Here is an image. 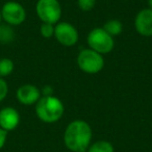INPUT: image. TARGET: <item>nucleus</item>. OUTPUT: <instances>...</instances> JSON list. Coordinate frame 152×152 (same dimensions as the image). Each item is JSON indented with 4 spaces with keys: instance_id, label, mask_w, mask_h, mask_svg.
Here are the masks:
<instances>
[{
    "instance_id": "nucleus-1",
    "label": "nucleus",
    "mask_w": 152,
    "mask_h": 152,
    "mask_svg": "<svg viewBox=\"0 0 152 152\" xmlns=\"http://www.w3.org/2000/svg\"><path fill=\"white\" fill-rule=\"evenodd\" d=\"M92 141V128L86 121L75 120L67 126L64 133L65 145L72 152H83Z\"/></svg>"
},
{
    "instance_id": "nucleus-2",
    "label": "nucleus",
    "mask_w": 152,
    "mask_h": 152,
    "mask_svg": "<svg viewBox=\"0 0 152 152\" xmlns=\"http://www.w3.org/2000/svg\"><path fill=\"white\" fill-rule=\"evenodd\" d=\"M64 104L55 96H44L40 98L36 105L38 118L45 123L57 122L64 115Z\"/></svg>"
},
{
    "instance_id": "nucleus-3",
    "label": "nucleus",
    "mask_w": 152,
    "mask_h": 152,
    "mask_svg": "<svg viewBox=\"0 0 152 152\" xmlns=\"http://www.w3.org/2000/svg\"><path fill=\"white\" fill-rule=\"evenodd\" d=\"M88 44L90 49L100 53L106 54L114 49V39L103 28H94L88 36Z\"/></svg>"
},
{
    "instance_id": "nucleus-4",
    "label": "nucleus",
    "mask_w": 152,
    "mask_h": 152,
    "mask_svg": "<svg viewBox=\"0 0 152 152\" xmlns=\"http://www.w3.org/2000/svg\"><path fill=\"white\" fill-rule=\"evenodd\" d=\"M77 65L88 74H96L103 69L104 59L100 53L92 49H83L77 56Z\"/></svg>"
},
{
    "instance_id": "nucleus-5",
    "label": "nucleus",
    "mask_w": 152,
    "mask_h": 152,
    "mask_svg": "<svg viewBox=\"0 0 152 152\" xmlns=\"http://www.w3.org/2000/svg\"><path fill=\"white\" fill-rule=\"evenodd\" d=\"M36 11L43 23L55 24L61 17V7L57 0H39Z\"/></svg>"
},
{
    "instance_id": "nucleus-6",
    "label": "nucleus",
    "mask_w": 152,
    "mask_h": 152,
    "mask_svg": "<svg viewBox=\"0 0 152 152\" xmlns=\"http://www.w3.org/2000/svg\"><path fill=\"white\" fill-rule=\"evenodd\" d=\"M1 17L10 25H20L26 19V12L20 3L9 1L1 9Z\"/></svg>"
},
{
    "instance_id": "nucleus-7",
    "label": "nucleus",
    "mask_w": 152,
    "mask_h": 152,
    "mask_svg": "<svg viewBox=\"0 0 152 152\" xmlns=\"http://www.w3.org/2000/svg\"><path fill=\"white\" fill-rule=\"evenodd\" d=\"M54 36L64 46H73L78 41V32L72 24L59 22L54 27Z\"/></svg>"
},
{
    "instance_id": "nucleus-8",
    "label": "nucleus",
    "mask_w": 152,
    "mask_h": 152,
    "mask_svg": "<svg viewBox=\"0 0 152 152\" xmlns=\"http://www.w3.org/2000/svg\"><path fill=\"white\" fill-rule=\"evenodd\" d=\"M137 31L143 37L152 36V10L144 9L137 15L134 20Z\"/></svg>"
},
{
    "instance_id": "nucleus-9",
    "label": "nucleus",
    "mask_w": 152,
    "mask_h": 152,
    "mask_svg": "<svg viewBox=\"0 0 152 152\" xmlns=\"http://www.w3.org/2000/svg\"><path fill=\"white\" fill-rule=\"evenodd\" d=\"M41 92L32 85H24L17 91V99L24 105H31L40 100Z\"/></svg>"
},
{
    "instance_id": "nucleus-10",
    "label": "nucleus",
    "mask_w": 152,
    "mask_h": 152,
    "mask_svg": "<svg viewBox=\"0 0 152 152\" xmlns=\"http://www.w3.org/2000/svg\"><path fill=\"white\" fill-rule=\"evenodd\" d=\"M19 113L13 107H4L0 110V128L5 131L14 130L19 125Z\"/></svg>"
},
{
    "instance_id": "nucleus-11",
    "label": "nucleus",
    "mask_w": 152,
    "mask_h": 152,
    "mask_svg": "<svg viewBox=\"0 0 152 152\" xmlns=\"http://www.w3.org/2000/svg\"><path fill=\"white\" fill-rule=\"evenodd\" d=\"M88 152H115V149L110 142L97 141L89 146Z\"/></svg>"
},
{
    "instance_id": "nucleus-12",
    "label": "nucleus",
    "mask_w": 152,
    "mask_h": 152,
    "mask_svg": "<svg viewBox=\"0 0 152 152\" xmlns=\"http://www.w3.org/2000/svg\"><path fill=\"white\" fill-rule=\"evenodd\" d=\"M103 29L105 30L110 36L114 37V36H118V34H120L121 32H122L123 25L118 20H110V21H107L104 24Z\"/></svg>"
},
{
    "instance_id": "nucleus-13",
    "label": "nucleus",
    "mask_w": 152,
    "mask_h": 152,
    "mask_svg": "<svg viewBox=\"0 0 152 152\" xmlns=\"http://www.w3.org/2000/svg\"><path fill=\"white\" fill-rule=\"evenodd\" d=\"M14 71V61L10 58L0 59V77H7Z\"/></svg>"
},
{
    "instance_id": "nucleus-14",
    "label": "nucleus",
    "mask_w": 152,
    "mask_h": 152,
    "mask_svg": "<svg viewBox=\"0 0 152 152\" xmlns=\"http://www.w3.org/2000/svg\"><path fill=\"white\" fill-rule=\"evenodd\" d=\"M41 34L46 39H49L52 36H54V26H53V24L43 23L41 25Z\"/></svg>"
},
{
    "instance_id": "nucleus-15",
    "label": "nucleus",
    "mask_w": 152,
    "mask_h": 152,
    "mask_svg": "<svg viewBox=\"0 0 152 152\" xmlns=\"http://www.w3.org/2000/svg\"><path fill=\"white\" fill-rule=\"evenodd\" d=\"M96 0H77V4L81 11L89 12L95 7Z\"/></svg>"
},
{
    "instance_id": "nucleus-16",
    "label": "nucleus",
    "mask_w": 152,
    "mask_h": 152,
    "mask_svg": "<svg viewBox=\"0 0 152 152\" xmlns=\"http://www.w3.org/2000/svg\"><path fill=\"white\" fill-rule=\"evenodd\" d=\"M7 93H9V87H7V81L0 77V102L5 99Z\"/></svg>"
},
{
    "instance_id": "nucleus-17",
    "label": "nucleus",
    "mask_w": 152,
    "mask_h": 152,
    "mask_svg": "<svg viewBox=\"0 0 152 152\" xmlns=\"http://www.w3.org/2000/svg\"><path fill=\"white\" fill-rule=\"evenodd\" d=\"M7 131H5L2 128H0V149H2V147L4 146L5 142H7Z\"/></svg>"
},
{
    "instance_id": "nucleus-18",
    "label": "nucleus",
    "mask_w": 152,
    "mask_h": 152,
    "mask_svg": "<svg viewBox=\"0 0 152 152\" xmlns=\"http://www.w3.org/2000/svg\"><path fill=\"white\" fill-rule=\"evenodd\" d=\"M43 95L44 96H53V89L50 86H45L43 88Z\"/></svg>"
},
{
    "instance_id": "nucleus-19",
    "label": "nucleus",
    "mask_w": 152,
    "mask_h": 152,
    "mask_svg": "<svg viewBox=\"0 0 152 152\" xmlns=\"http://www.w3.org/2000/svg\"><path fill=\"white\" fill-rule=\"evenodd\" d=\"M148 5H149V9L152 10V0H148Z\"/></svg>"
},
{
    "instance_id": "nucleus-20",
    "label": "nucleus",
    "mask_w": 152,
    "mask_h": 152,
    "mask_svg": "<svg viewBox=\"0 0 152 152\" xmlns=\"http://www.w3.org/2000/svg\"><path fill=\"white\" fill-rule=\"evenodd\" d=\"M1 20H2V17H1V12H0V23H1Z\"/></svg>"
},
{
    "instance_id": "nucleus-21",
    "label": "nucleus",
    "mask_w": 152,
    "mask_h": 152,
    "mask_svg": "<svg viewBox=\"0 0 152 152\" xmlns=\"http://www.w3.org/2000/svg\"><path fill=\"white\" fill-rule=\"evenodd\" d=\"M83 152H88V151H87V150H86V151H83Z\"/></svg>"
}]
</instances>
